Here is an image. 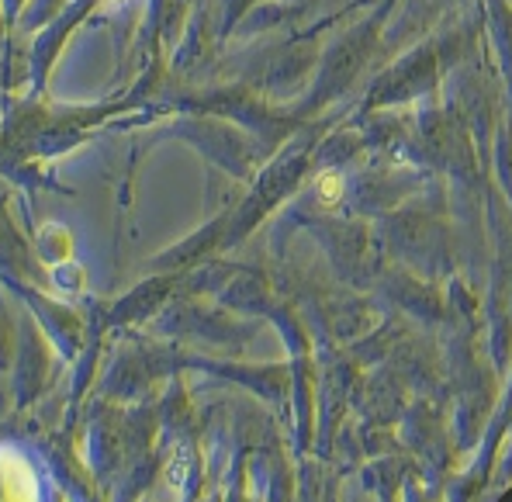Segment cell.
<instances>
[{"label":"cell","instance_id":"obj_2","mask_svg":"<svg viewBox=\"0 0 512 502\" xmlns=\"http://www.w3.org/2000/svg\"><path fill=\"white\" fill-rule=\"evenodd\" d=\"M340 191H343V181L336 174H322L319 177V194H322V201H336L340 198Z\"/></svg>","mask_w":512,"mask_h":502},{"label":"cell","instance_id":"obj_1","mask_svg":"<svg viewBox=\"0 0 512 502\" xmlns=\"http://www.w3.org/2000/svg\"><path fill=\"white\" fill-rule=\"evenodd\" d=\"M0 502H39V482H35L32 464L14 447H4L0 464Z\"/></svg>","mask_w":512,"mask_h":502}]
</instances>
